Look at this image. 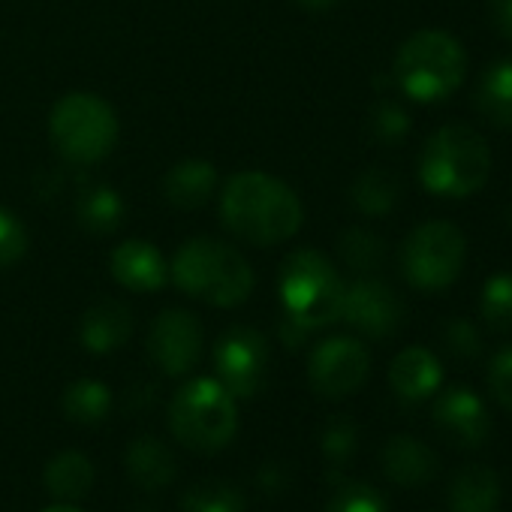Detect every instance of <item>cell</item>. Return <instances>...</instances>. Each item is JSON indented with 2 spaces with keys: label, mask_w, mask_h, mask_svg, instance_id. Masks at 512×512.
<instances>
[{
  "label": "cell",
  "mask_w": 512,
  "mask_h": 512,
  "mask_svg": "<svg viewBox=\"0 0 512 512\" xmlns=\"http://www.w3.org/2000/svg\"><path fill=\"white\" fill-rule=\"evenodd\" d=\"M338 253L341 260L350 272L356 275H368V272H377L380 263H383V238L374 235L371 229H347L338 241Z\"/></svg>",
  "instance_id": "27"
},
{
  "label": "cell",
  "mask_w": 512,
  "mask_h": 512,
  "mask_svg": "<svg viewBox=\"0 0 512 512\" xmlns=\"http://www.w3.org/2000/svg\"><path fill=\"white\" fill-rule=\"evenodd\" d=\"M130 332H133L130 308L115 299L91 305L79 323V338H82L85 350L94 356L115 353L118 347H124L130 341Z\"/></svg>",
  "instance_id": "16"
},
{
  "label": "cell",
  "mask_w": 512,
  "mask_h": 512,
  "mask_svg": "<svg viewBox=\"0 0 512 512\" xmlns=\"http://www.w3.org/2000/svg\"><path fill=\"white\" fill-rule=\"evenodd\" d=\"M383 470L392 482L416 488L437 476V455L422 440L398 434L383 446Z\"/></svg>",
  "instance_id": "17"
},
{
  "label": "cell",
  "mask_w": 512,
  "mask_h": 512,
  "mask_svg": "<svg viewBox=\"0 0 512 512\" xmlns=\"http://www.w3.org/2000/svg\"><path fill=\"white\" fill-rule=\"evenodd\" d=\"M214 380L232 398H253L269 377V341L250 326L226 329L214 344Z\"/></svg>",
  "instance_id": "9"
},
{
  "label": "cell",
  "mask_w": 512,
  "mask_h": 512,
  "mask_svg": "<svg viewBox=\"0 0 512 512\" xmlns=\"http://www.w3.org/2000/svg\"><path fill=\"white\" fill-rule=\"evenodd\" d=\"M40 512H85V509H79L76 503L58 500V503H52V506H46V509H40Z\"/></svg>",
  "instance_id": "37"
},
{
  "label": "cell",
  "mask_w": 512,
  "mask_h": 512,
  "mask_svg": "<svg viewBox=\"0 0 512 512\" xmlns=\"http://www.w3.org/2000/svg\"><path fill=\"white\" fill-rule=\"evenodd\" d=\"M223 226L256 247L293 238L305 220V208L290 184L266 172H235L220 193Z\"/></svg>",
  "instance_id": "1"
},
{
  "label": "cell",
  "mask_w": 512,
  "mask_h": 512,
  "mask_svg": "<svg viewBox=\"0 0 512 512\" xmlns=\"http://www.w3.org/2000/svg\"><path fill=\"white\" fill-rule=\"evenodd\" d=\"M389 383L401 401H425L437 392L443 383V368L437 356L425 347H407L401 350L389 365Z\"/></svg>",
  "instance_id": "15"
},
{
  "label": "cell",
  "mask_w": 512,
  "mask_h": 512,
  "mask_svg": "<svg viewBox=\"0 0 512 512\" xmlns=\"http://www.w3.org/2000/svg\"><path fill=\"white\" fill-rule=\"evenodd\" d=\"M488 386L491 395L500 401V407H506L512 413V347L500 350L491 365H488Z\"/></svg>",
  "instance_id": "34"
},
{
  "label": "cell",
  "mask_w": 512,
  "mask_h": 512,
  "mask_svg": "<svg viewBox=\"0 0 512 512\" xmlns=\"http://www.w3.org/2000/svg\"><path fill=\"white\" fill-rule=\"evenodd\" d=\"M94 476H97V470H94L88 455H82L76 449H64L46 464L43 482H46L52 497L76 503L94 488Z\"/></svg>",
  "instance_id": "21"
},
{
  "label": "cell",
  "mask_w": 512,
  "mask_h": 512,
  "mask_svg": "<svg viewBox=\"0 0 512 512\" xmlns=\"http://www.w3.org/2000/svg\"><path fill=\"white\" fill-rule=\"evenodd\" d=\"M235 428V398L214 377L184 383L169 401V431L184 449L214 455L235 437Z\"/></svg>",
  "instance_id": "5"
},
{
  "label": "cell",
  "mask_w": 512,
  "mask_h": 512,
  "mask_svg": "<svg viewBox=\"0 0 512 512\" xmlns=\"http://www.w3.org/2000/svg\"><path fill=\"white\" fill-rule=\"evenodd\" d=\"M341 320L368 338H389L404 323V305L389 284L377 278H359L344 290Z\"/></svg>",
  "instance_id": "12"
},
{
  "label": "cell",
  "mask_w": 512,
  "mask_h": 512,
  "mask_svg": "<svg viewBox=\"0 0 512 512\" xmlns=\"http://www.w3.org/2000/svg\"><path fill=\"white\" fill-rule=\"evenodd\" d=\"M356 443H359V431L356 422L347 416H335L323 431V455L332 467H344L356 455Z\"/></svg>",
  "instance_id": "30"
},
{
  "label": "cell",
  "mask_w": 512,
  "mask_h": 512,
  "mask_svg": "<svg viewBox=\"0 0 512 512\" xmlns=\"http://www.w3.org/2000/svg\"><path fill=\"white\" fill-rule=\"evenodd\" d=\"M509 226H512V208H509Z\"/></svg>",
  "instance_id": "38"
},
{
  "label": "cell",
  "mask_w": 512,
  "mask_h": 512,
  "mask_svg": "<svg viewBox=\"0 0 512 512\" xmlns=\"http://www.w3.org/2000/svg\"><path fill=\"white\" fill-rule=\"evenodd\" d=\"M392 73L410 100L437 103L464 82L467 55L455 37L443 31H419L398 49Z\"/></svg>",
  "instance_id": "6"
},
{
  "label": "cell",
  "mask_w": 512,
  "mask_h": 512,
  "mask_svg": "<svg viewBox=\"0 0 512 512\" xmlns=\"http://www.w3.org/2000/svg\"><path fill=\"white\" fill-rule=\"evenodd\" d=\"M482 317L497 332H512V275H494L482 287Z\"/></svg>",
  "instance_id": "28"
},
{
  "label": "cell",
  "mask_w": 512,
  "mask_h": 512,
  "mask_svg": "<svg viewBox=\"0 0 512 512\" xmlns=\"http://www.w3.org/2000/svg\"><path fill=\"white\" fill-rule=\"evenodd\" d=\"M500 506V479L485 464L464 467L449 488L452 512H497Z\"/></svg>",
  "instance_id": "20"
},
{
  "label": "cell",
  "mask_w": 512,
  "mask_h": 512,
  "mask_svg": "<svg viewBox=\"0 0 512 512\" xmlns=\"http://www.w3.org/2000/svg\"><path fill=\"white\" fill-rule=\"evenodd\" d=\"M299 7H305V10H329V7H335L338 0H296Z\"/></svg>",
  "instance_id": "36"
},
{
  "label": "cell",
  "mask_w": 512,
  "mask_h": 512,
  "mask_svg": "<svg viewBox=\"0 0 512 512\" xmlns=\"http://www.w3.org/2000/svg\"><path fill=\"white\" fill-rule=\"evenodd\" d=\"M49 136L64 160L88 166L112 154L118 142V118L103 97L76 91L55 103Z\"/></svg>",
  "instance_id": "7"
},
{
  "label": "cell",
  "mask_w": 512,
  "mask_h": 512,
  "mask_svg": "<svg viewBox=\"0 0 512 512\" xmlns=\"http://www.w3.org/2000/svg\"><path fill=\"white\" fill-rule=\"evenodd\" d=\"M371 371V356L356 338H326L308 359L311 389L323 398H347L353 395Z\"/></svg>",
  "instance_id": "10"
},
{
  "label": "cell",
  "mask_w": 512,
  "mask_h": 512,
  "mask_svg": "<svg viewBox=\"0 0 512 512\" xmlns=\"http://www.w3.org/2000/svg\"><path fill=\"white\" fill-rule=\"evenodd\" d=\"M491 22L512 43V0H491Z\"/></svg>",
  "instance_id": "35"
},
{
  "label": "cell",
  "mask_w": 512,
  "mask_h": 512,
  "mask_svg": "<svg viewBox=\"0 0 512 512\" xmlns=\"http://www.w3.org/2000/svg\"><path fill=\"white\" fill-rule=\"evenodd\" d=\"M371 133H374V139L395 145V142H401L410 133V118H407V112L398 103L383 100L371 112Z\"/></svg>",
  "instance_id": "32"
},
{
  "label": "cell",
  "mask_w": 512,
  "mask_h": 512,
  "mask_svg": "<svg viewBox=\"0 0 512 512\" xmlns=\"http://www.w3.org/2000/svg\"><path fill=\"white\" fill-rule=\"evenodd\" d=\"M175 287L214 308H238L253 293V269L244 256L217 238H190L178 247L169 266Z\"/></svg>",
  "instance_id": "2"
},
{
  "label": "cell",
  "mask_w": 512,
  "mask_h": 512,
  "mask_svg": "<svg viewBox=\"0 0 512 512\" xmlns=\"http://www.w3.org/2000/svg\"><path fill=\"white\" fill-rule=\"evenodd\" d=\"M443 341L446 347L458 356V359H473L479 356L482 350V341H479V332L470 320H449L446 329H443Z\"/></svg>",
  "instance_id": "33"
},
{
  "label": "cell",
  "mask_w": 512,
  "mask_h": 512,
  "mask_svg": "<svg viewBox=\"0 0 512 512\" xmlns=\"http://www.w3.org/2000/svg\"><path fill=\"white\" fill-rule=\"evenodd\" d=\"M476 109L494 127H512V61L491 64L476 85Z\"/></svg>",
  "instance_id": "22"
},
{
  "label": "cell",
  "mask_w": 512,
  "mask_h": 512,
  "mask_svg": "<svg viewBox=\"0 0 512 512\" xmlns=\"http://www.w3.org/2000/svg\"><path fill=\"white\" fill-rule=\"evenodd\" d=\"M281 305L284 320L302 332H314L341 320L344 290L338 269L317 250H296L281 266Z\"/></svg>",
  "instance_id": "3"
},
{
  "label": "cell",
  "mask_w": 512,
  "mask_h": 512,
  "mask_svg": "<svg viewBox=\"0 0 512 512\" xmlns=\"http://www.w3.org/2000/svg\"><path fill=\"white\" fill-rule=\"evenodd\" d=\"M323 512H389L383 494L368 482H344Z\"/></svg>",
  "instance_id": "29"
},
{
  "label": "cell",
  "mask_w": 512,
  "mask_h": 512,
  "mask_svg": "<svg viewBox=\"0 0 512 512\" xmlns=\"http://www.w3.org/2000/svg\"><path fill=\"white\" fill-rule=\"evenodd\" d=\"M464 235L455 223L431 220L416 226L401 247V272L410 287L437 293L455 284L464 266Z\"/></svg>",
  "instance_id": "8"
},
{
  "label": "cell",
  "mask_w": 512,
  "mask_h": 512,
  "mask_svg": "<svg viewBox=\"0 0 512 512\" xmlns=\"http://www.w3.org/2000/svg\"><path fill=\"white\" fill-rule=\"evenodd\" d=\"M76 220L82 229L97 232V235L115 232L124 220V202H121L118 190H112L106 184H88L85 190H79Z\"/></svg>",
  "instance_id": "23"
},
{
  "label": "cell",
  "mask_w": 512,
  "mask_h": 512,
  "mask_svg": "<svg viewBox=\"0 0 512 512\" xmlns=\"http://www.w3.org/2000/svg\"><path fill=\"white\" fill-rule=\"evenodd\" d=\"M202 353V326L190 311H163L148 332V356L166 377H184Z\"/></svg>",
  "instance_id": "11"
},
{
  "label": "cell",
  "mask_w": 512,
  "mask_h": 512,
  "mask_svg": "<svg viewBox=\"0 0 512 512\" xmlns=\"http://www.w3.org/2000/svg\"><path fill=\"white\" fill-rule=\"evenodd\" d=\"M217 190V169L208 160H181L163 178V196L181 211L202 208Z\"/></svg>",
  "instance_id": "18"
},
{
  "label": "cell",
  "mask_w": 512,
  "mask_h": 512,
  "mask_svg": "<svg viewBox=\"0 0 512 512\" xmlns=\"http://www.w3.org/2000/svg\"><path fill=\"white\" fill-rule=\"evenodd\" d=\"M61 404H64V413H67L70 422H76V425H97L112 410V392H109L106 383L82 377V380H73L64 389V401Z\"/></svg>",
  "instance_id": "24"
},
{
  "label": "cell",
  "mask_w": 512,
  "mask_h": 512,
  "mask_svg": "<svg viewBox=\"0 0 512 512\" xmlns=\"http://www.w3.org/2000/svg\"><path fill=\"white\" fill-rule=\"evenodd\" d=\"M25 253H28V229L10 208L0 205V269L22 263Z\"/></svg>",
  "instance_id": "31"
},
{
  "label": "cell",
  "mask_w": 512,
  "mask_h": 512,
  "mask_svg": "<svg viewBox=\"0 0 512 512\" xmlns=\"http://www.w3.org/2000/svg\"><path fill=\"white\" fill-rule=\"evenodd\" d=\"M181 512H247V503L235 485L208 479L184 491Z\"/></svg>",
  "instance_id": "26"
},
{
  "label": "cell",
  "mask_w": 512,
  "mask_h": 512,
  "mask_svg": "<svg viewBox=\"0 0 512 512\" xmlns=\"http://www.w3.org/2000/svg\"><path fill=\"white\" fill-rule=\"evenodd\" d=\"M112 278L130 293H157L169 284V263L163 253L142 238H130L112 250Z\"/></svg>",
  "instance_id": "13"
},
{
  "label": "cell",
  "mask_w": 512,
  "mask_h": 512,
  "mask_svg": "<svg viewBox=\"0 0 512 512\" xmlns=\"http://www.w3.org/2000/svg\"><path fill=\"white\" fill-rule=\"evenodd\" d=\"M491 172L488 142L464 124L440 127L422 148L419 181L434 196L461 199L476 193Z\"/></svg>",
  "instance_id": "4"
},
{
  "label": "cell",
  "mask_w": 512,
  "mask_h": 512,
  "mask_svg": "<svg viewBox=\"0 0 512 512\" xmlns=\"http://www.w3.org/2000/svg\"><path fill=\"white\" fill-rule=\"evenodd\" d=\"M398 193H401L398 178H395L389 169H380V166L365 169V172L353 181V187H350L353 205H356L362 214H371V217L392 211L395 202H398Z\"/></svg>",
  "instance_id": "25"
},
{
  "label": "cell",
  "mask_w": 512,
  "mask_h": 512,
  "mask_svg": "<svg viewBox=\"0 0 512 512\" xmlns=\"http://www.w3.org/2000/svg\"><path fill=\"white\" fill-rule=\"evenodd\" d=\"M124 464H127L130 479L145 491L166 488L175 479V470H178L175 455L169 452V446L163 440L151 437V434H142L127 446Z\"/></svg>",
  "instance_id": "19"
},
{
  "label": "cell",
  "mask_w": 512,
  "mask_h": 512,
  "mask_svg": "<svg viewBox=\"0 0 512 512\" xmlns=\"http://www.w3.org/2000/svg\"><path fill=\"white\" fill-rule=\"evenodd\" d=\"M434 422L452 443H458L464 449L479 446L491 431V419H488L485 404L479 401V395H473L464 386H455L437 398Z\"/></svg>",
  "instance_id": "14"
}]
</instances>
